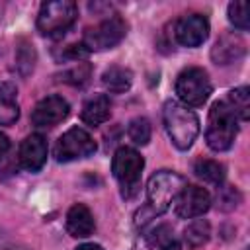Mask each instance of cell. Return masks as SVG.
<instances>
[{
    "mask_svg": "<svg viewBox=\"0 0 250 250\" xmlns=\"http://www.w3.org/2000/svg\"><path fill=\"white\" fill-rule=\"evenodd\" d=\"M225 104L230 107V111L236 115V119L246 121L250 117V90L246 86L234 88L229 92Z\"/></svg>",
    "mask_w": 250,
    "mask_h": 250,
    "instance_id": "d6986e66",
    "label": "cell"
},
{
    "mask_svg": "<svg viewBox=\"0 0 250 250\" xmlns=\"http://www.w3.org/2000/svg\"><path fill=\"white\" fill-rule=\"evenodd\" d=\"M78 8L70 0H51L43 2L37 14V29L43 35L59 37L68 31V27L76 21Z\"/></svg>",
    "mask_w": 250,
    "mask_h": 250,
    "instance_id": "277c9868",
    "label": "cell"
},
{
    "mask_svg": "<svg viewBox=\"0 0 250 250\" xmlns=\"http://www.w3.org/2000/svg\"><path fill=\"white\" fill-rule=\"evenodd\" d=\"M238 133V119L230 107L223 102H215L209 111V121L205 129V141L211 150L223 152L229 150Z\"/></svg>",
    "mask_w": 250,
    "mask_h": 250,
    "instance_id": "3957f363",
    "label": "cell"
},
{
    "mask_svg": "<svg viewBox=\"0 0 250 250\" xmlns=\"http://www.w3.org/2000/svg\"><path fill=\"white\" fill-rule=\"evenodd\" d=\"M0 250H25V248L20 246L16 240H12L8 234L0 232Z\"/></svg>",
    "mask_w": 250,
    "mask_h": 250,
    "instance_id": "4316f807",
    "label": "cell"
},
{
    "mask_svg": "<svg viewBox=\"0 0 250 250\" xmlns=\"http://www.w3.org/2000/svg\"><path fill=\"white\" fill-rule=\"evenodd\" d=\"M90 74H92V66L88 62H76L72 68H66L61 74V80L66 84H72V86H84L88 82Z\"/></svg>",
    "mask_w": 250,
    "mask_h": 250,
    "instance_id": "cb8c5ba5",
    "label": "cell"
},
{
    "mask_svg": "<svg viewBox=\"0 0 250 250\" xmlns=\"http://www.w3.org/2000/svg\"><path fill=\"white\" fill-rule=\"evenodd\" d=\"M125 35H127V23L119 16H111L100 21L96 27L86 29L82 45L88 51H105L119 45Z\"/></svg>",
    "mask_w": 250,
    "mask_h": 250,
    "instance_id": "52a82bcc",
    "label": "cell"
},
{
    "mask_svg": "<svg viewBox=\"0 0 250 250\" xmlns=\"http://www.w3.org/2000/svg\"><path fill=\"white\" fill-rule=\"evenodd\" d=\"M229 21H230L234 27L246 31V29L250 27V4L244 2V0H234V2H230V4H229Z\"/></svg>",
    "mask_w": 250,
    "mask_h": 250,
    "instance_id": "44dd1931",
    "label": "cell"
},
{
    "mask_svg": "<svg viewBox=\"0 0 250 250\" xmlns=\"http://www.w3.org/2000/svg\"><path fill=\"white\" fill-rule=\"evenodd\" d=\"M188 186L186 178L170 172V170H160L150 176L146 184V205L141 207L135 215V225L145 227L150 219L156 215H162L182 193V189Z\"/></svg>",
    "mask_w": 250,
    "mask_h": 250,
    "instance_id": "6da1fadb",
    "label": "cell"
},
{
    "mask_svg": "<svg viewBox=\"0 0 250 250\" xmlns=\"http://www.w3.org/2000/svg\"><path fill=\"white\" fill-rule=\"evenodd\" d=\"M170 240H174V236H172V229H170L168 225H160V227H158V229H154V230H152V234L148 236L150 246H156V248H160V246L168 244Z\"/></svg>",
    "mask_w": 250,
    "mask_h": 250,
    "instance_id": "484cf974",
    "label": "cell"
},
{
    "mask_svg": "<svg viewBox=\"0 0 250 250\" xmlns=\"http://www.w3.org/2000/svg\"><path fill=\"white\" fill-rule=\"evenodd\" d=\"M158 250H180V242L174 238V240H170L168 244H164V246H160Z\"/></svg>",
    "mask_w": 250,
    "mask_h": 250,
    "instance_id": "f1b7e54d",
    "label": "cell"
},
{
    "mask_svg": "<svg viewBox=\"0 0 250 250\" xmlns=\"http://www.w3.org/2000/svg\"><path fill=\"white\" fill-rule=\"evenodd\" d=\"M246 55V41L238 33H225L217 39L211 49V59L215 64L227 66L240 61Z\"/></svg>",
    "mask_w": 250,
    "mask_h": 250,
    "instance_id": "7c38bea8",
    "label": "cell"
},
{
    "mask_svg": "<svg viewBox=\"0 0 250 250\" xmlns=\"http://www.w3.org/2000/svg\"><path fill=\"white\" fill-rule=\"evenodd\" d=\"M47 152H49V146L45 137L37 133L29 135L20 145V164L29 172H37L47 162Z\"/></svg>",
    "mask_w": 250,
    "mask_h": 250,
    "instance_id": "4fadbf2b",
    "label": "cell"
},
{
    "mask_svg": "<svg viewBox=\"0 0 250 250\" xmlns=\"http://www.w3.org/2000/svg\"><path fill=\"white\" fill-rule=\"evenodd\" d=\"M35 59L37 57H35L33 45L27 43V41H21L20 47H18V51H16V66H18V70H20L21 76L31 74V70L35 66Z\"/></svg>",
    "mask_w": 250,
    "mask_h": 250,
    "instance_id": "7402d4cb",
    "label": "cell"
},
{
    "mask_svg": "<svg viewBox=\"0 0 250 250\" xmlns=\"http://www.w3.org/2000/svg\"><path fill=\"white\" fill-rule=\"evenodd\" d=\"M174 35L184 47H199L209 37V21L201 14L182 16L174 25Z\"/></svg>",
    "mask_w": 250,
    "mask_h": 250,
    "instance_id": "9c48e42d",
    "label": "cell"
},
{
    "mask_svg": "<svg viewBox=\"0 0 250 250\" xmlns=\"http://www.w3.org/2000/svg\"><path fill=\"white\" fill-rule=\"evenodd\" d=\"M20 117L18 90L10 82H0V125H12Z\"/></svg>",
    "mask_w": 250,
    "mask_h": 250,
    "instance_id": "2e32d148",
    "label": "cell"
},
{
    "mask_svg": "<svg viewBox=\"0 0 250 250\" xmlns=\"http://www.w3.org/2000/svg\"><path fill=\"white\" fill-rule=\"evenodd\" d=\"M102 84L105 86V90H109L111 94H123L131 88L133 84V72L125 66H109L107 70H104L102 74Z\"/></svg>",
    "mask_w": 250,
    "mask_h": 250,
    "instance_id": "e0dca14e",
    "label": "cell"
},
{
    "mask_svg": "<svg viewBox=\"0 0 250 250\" xmlns=\"http://www.w3.org/2000/svg\"><path fill=\"white\" fill-rule=\"evenodd\" d=\"M127 135L135 145H146L150 141V123L146 117H135L131 119L129 127H127Z\"/></svg>",
    "mask_w": 250,
    "mask_h": 250,
    "instance_id": "603a6c76",
    "label": "cell"
},
{
    "mask_svg": "<svg viewBox=\"0 0 250 250\" xmlns=\"http://www.w3.org/2000/svg\"><path fill=\"white\" fill-rule=\"evenodd\" d=\"M76 250H104L100 244H94V242H86V244H80Z\"/></svg>",
    "mask_w": 250,
    "mask_h": 250,
    "instance_id": "f546056e",
    "label": "cell"
},
{
    "mask_svg": "<svg viewBox=\"0 0 250 250\" xmlns=\"http://www.w3.org/2000/svg\"><path fill=\"white\" fill-rule=\"evenodd\" d=\"M8 148H10V139L4 133H0V158L8 152Z\"/></svg>",
    "mask_w": 250,
    "mask_h": 250,
    "instance_id": "83f0119b",
    "label": "cell"
},
{
    "mask_svg": "<svg viewBox=\"0 0 250 250\" xmlns=\"http://www.w3.org/2000/svg\"><path fill=\"white\" fill-rule=\"evenodd\" d=\"M68 111L70 105L62 96H47L35 105L31 121L35 127H55L66 119Z\"/></svg>",
    "mask_w": 250,
    "mask_h": 250,
    "instance_id": "8fae6325",
    "label": "cell"
},
{
    "mask_svg": "<svg viewBox=\"0 0 250 250\" xmlns=\"http://www.w3.org/2000/svg\"><path fill=\"white\" fill-rule=\"evenodd\" d=\"M109 113H111V102H109V98L105 94H96V96H92V98H88L84 102L80 117H82V121L86 125L96 127V125H102L104 121H107L109 119Z\"/></svg>",
    "mask_w": 250,
    "mask_h": 250,
    "instance_id": "9a60e30c",
    "label": "cell"
},
{
    "mask_svg": "<svg viewBox=\"0 0 250 250\" xmlns=\"http://www.w3.org/2000/svg\"><path fill=\"white\" fill-rule=\"evenodd\" d=\"M211 238V225L205 219H195L191 221L186 230H184V240L189 250H197L203 244H207Z\"/></svg>",
    "mask_w": 250,
    "mask_h": 250,
    "instance_id": "ac0fdd59",
    "label": "cell"
},
{
    "mask_svg": "<svg viewBox=\"0 0 250 250\" xmlns=\"http://www.w3.org/2000/svg\"><path fill=\"white\" fill-rule=\"evenodd\" d=\"M213 86L209 80V74L199 66L184 68L176 78V94L182 100L184 105H203L207 98L211 96Z\"/></svg>",
    "mask_w": 250,
    "mask_h": 250,
    "instance_id": "5b68a950",
    "label": "cell"
},
{
    "mask_svg": "<svg viewBox=\"0 0 250 250\" xmlns=\"http://www.w3.org/2000/svg\"><path fill=\"white\" fill-rule=\"evenodd\" d=\"M94 217L90 213V209L82 203H76L68 209L66 213V230L70 236L74 238H86L94 232Z\"/></svg>",
    "mask_w": 250,
    "mask_h": 250,
    "instance_id": "5bb4252c",
    "label": "cell"
},
{
    "mask_svg": "<svg viewBox=\"0 0 250 250\" xmlns=\"http://www.w3.org/2000/svg\"><path fill=\"white\" fill-rule=\"evenodd\" d=\"M240 199H242L240 191L236 188H232V186L219 188V191H217V207L221 211H232V209H236L238 203H240Z\"/></svg>",
    "mask_w": 250,
    "mask_h": 250,
    "instance_id": "d4e9b609",
    "label": "cell"
},
{
    "mask_svg": "<svg viewBox=\"0 0 250 250\" xmlns=\"http://www.w3.org/2000/svg\"><path fill=\"white\" fill-rule=\"evenodd\" d=\"M211 207V195L199 186H186L176 197V215L180 219H193Z\"/></svg>",
    "mask_w": 250,
    "mask_h": 250,
    "instance_id": "30bf717a",
    "label": "cell"
},
{
    "mask_svg": "<svg viewBox=\"0 0 250 250\" xmlns=\"http://www.w3.org/2000/svg\"><path fill=\"white\" fill-rule=\"evenodd\" d=\"M96 141L90 137L88 131L80 127H72L62 133L55 146V156L59 162H72L80 158H88L96 152Z\"/></svg>",
    "mask_w": 250,
    "mask_h": 250,
    "instance_id": "ba28073f",
    "label": "cell"
},
{
    "mask_svg": "<svg viewBox=\"0 0 250 250\" xmlns=\"http://www.w3.org/2000/svg\"><path fill=\"white\" fill-rule=\"evenodd\" d=\"M193 172L197 178H201L203 182L209 184H221L225 178V168L223 164H219L217 160H209V158H199L193 164Z\"/></svg>",
    "mask_w": 250,
    "mask_h": 250,
    "instance_id": "ffe728a7",
    "label": "cell"
},
{
    "mask_svg": "<svg viewBox=\"0 0 250 250\" xmlns=\"http://www.w3.org/2000/svg\"><path fill=\"white\" fill-rule=\"evenodd\" d=\"M143 166H145V160L135 148L119 146L115 150L113 160H111V172L121 182L125 197H133L135 195V191H137L135 188L139 186V176L143 172Z\"/></svg>",
    "mask_w": 250,
    "mask_h": 250,
    "instance_id": "8992f818",
    "label": "cell"
},
{
    "mask_svg": "<svg viewBox=\"0 0 250 250\" xmlns=\"http://www.w3.org/2000/svg\"><path fill=\"white\" fill-rule=\"evenodd\" d=\"M162 115H164V125L172 143L180 150H188L199 135V119L193 113V109H189L188 105L176 100H168L164 104Z\"/></svg>",
    "mask_w": 250,
    "mask_h": 250,
    "instance_id": "7a4b0ae2",
    "label": "cell"
}]
</instances>
